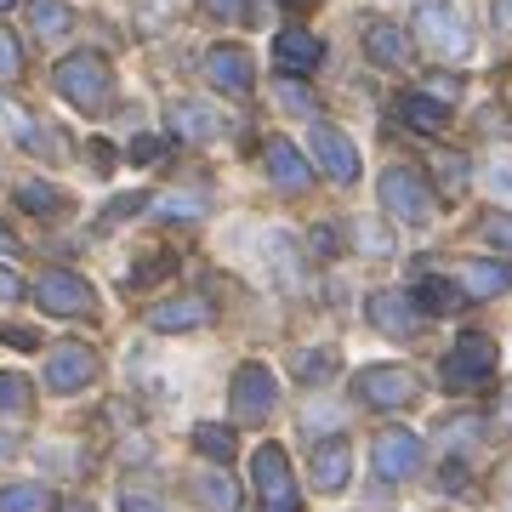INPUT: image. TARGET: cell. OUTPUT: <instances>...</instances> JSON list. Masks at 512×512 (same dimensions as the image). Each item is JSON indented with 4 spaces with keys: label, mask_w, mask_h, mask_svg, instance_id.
<instances>
[{
    "label": "cell",
    "mask_w": 512,
    "mask_h": 512,
    "mask_svg": "<svg viewBox=\"0 0 512 512\" xmlns=\"http://www.w3.org/2000/svg\"><path fill=\"white\" fill-rule=\"evenodd\" d=\"M52 86L63 97H69L74 109H86V114H103L109 109V92H114V74H109V57H97V52H74L57 63L52 74Z\"/></svg>",
    "instance_id": "6da1fadb"
},
{
    "label": "cell",
    "mask_w": 512,
    "mask_h": 512,
    "mask_svg": "<svg viewBox=\"0 0 512 512\" xmlns=\"http://www.w3.org/2000/svg\"><path fill=\"white\" fill-rule=\"evenodd\" d=\"M416 35L444 57V63H461V57L473 52V35H467V23L450 0H421L416 6Z\"/></svg>",
    "instance_id": "7a4b0ae2"
},
{
    "label": "cell",
    "mask_w": 512,
    "mask_h": 512,
    "mask_svg": "<svg viewBox=\"0 0 512 512\" xmlns=\"http://www.w3.org/2000/svg\"><path fill=\"white\" fill-rule=\"evenodd\" d=\"M35 302L52 319H86V313H97V291L80 274H69V268H46L35 285Z\"/></svg>",
    "instance_id": "3957f363"
},
{
    "label": "cell",
    "mask_w": 512,
    "mask_h": 512,
    "mask_svg": "<svg viewBox=\"0 0 512 512\" xmlns=\"http://www.w3.org/2000/svg\"><path fill=\"white\" fill-rule=\"evenodd\" d=\"M353 399L376 404V410H404V404L416 399V376L404 365H370L353 376Z\"/></svg>",
    "instance_id": "277c9868"
},
{
    "label": "cell",
    "mask_w": 512,
    "mask_h": 512,
    "mask_svg": "<svg viewBox=\"0 0 512 512\" xmlns=\"http://www.w3.org/2000/svg\"><path fill=\"white\" fill-rule=\"evenodd\" d=\"M251 478H256V495L268 501V512H296V478L279 444H262L251 456Z\"/></svg>",
    "instance_id": "5b68a950"
},
{
    "label": "cell",
    "mask_w": 512,
    "mask_h": 512,
    "mask_svg": "<svg viewBox=\"0 0 512 512\" xmlns=\"http://www.w3.org/2000/svg\"><path fill=\"white\" fill-rule=\"evenodd\" d=\"M495 376V342L490 336H478V330H467L456 348H450V359H444V387H478Z\"/></svg>",
    "instance_id": "8992f818"
},
{
    "label": "cell",
    "mask_w": 512,
    "mask_h": 512,
    "mask_svg": "<svg viewBox=\"0 0 512 512\" xmlns=\"http://www.w3.org/2000/svg\"><path fill=\"white\" fill-rule=\"evenodd\" d=\"M228 399H234V416L239 421H268V416H274V404H279L274 370H268V365H239Z\"/></svg>",
    "instance_id": "52a82bcc"
},
{
    "label": "cell",
    "mask_w": 512,
    "mask_h": 512,
    "mask_svg": "<svg viewBox=\"0 0 512 512\" xmlns=\"http://www.w3.org/2000/svg\"><path fill=\"white\" fill-rule=\"evenodd\" d=\"M382 205H387V217H399V222H427V211H433L427 183H421L410 165H393L382 177Z\"/></svg>",
    "instance_id": "ba28073f"
},
{
    "label": "cell",
    "mask_w": 512,
    "mask_h": 512,
    "mask_svg": "<svg viewBox=\"0 0 512 512\" xmlns=\"http://www.w3.org/2000/svg\"><path fill=\"white\" fill-rule=\"evenodd\" d=\"M313 154L330 171V183H359V148L348 143V131H336L330 120H313Z\"/></svg>",
    "instance_id": "9c48e42d"
},
{
    "label": "cell",
    "mask_w": 512,
    "mask_h": 512,
    "mask_svg": "<svg viewBox=\"0 0 512 512\" xmlns=\"http://www.w3.org/2000/svg\"><path fill=\"white\" fill-rule=\"evenodd\" d=\"M97 376V353L86 342H57L52 359H46V387L52 393H74V387H86Z\"/></svg>",
    "instance_id": "30bf717a"
},
{
    "label": "cell",
    "mask_w": 512,
    "mask_h": 512,
    "mask_svg": "<svg viewBox=\"0 0 512 512\" xmlns=\"http://www.w3.org/2000/svg\"><path fill=\"white\" fill-rule=\"evenodd\" d=\"M205 80H211L217 92H228V97H245L251 80H256L251 52H245V46H211V52H205Z\"/></svg>",
    "instance_id": "8fae6325"
},
{
    "label": "cell",
    "mask_w": 512,
    "mask_h": 512,
    "mask_svg": "<svg viewBox=\"0 0 512 512\" xmlns=\"http://www.w3.org/2000/svg\"><path fill=\"white\" fill-rule=\"evenodd\" d=\"M421 467V439L410 427H387L376 439V473L382 478H410Z\"/></svg>",
    "instance_id": "7c38bea8"
},
{
    "label": "cell",
    "mask_w": 512,
    "mask_h": 512,
    "mask_svg": "<svg viewBox=\"0 0 512 512\" xmlns=\"http://www.w3.org/2000/svg\"><path fill=\"white\" fill-rule=\"evenodd\" d=\"M421 302L404 291H376L370 296V319H376V330H387V336H410V330L421 325Z\"/></svg>",
    "instance_id": "4fadbf2b"
},
{
    "label": "cell",
    "mask_w": 512,
    "mask_h": 512,
    "mask_svg": "<svg viewBox=\"0 0 512 512\" xmlns=\"http://www.w3.org/2000/svg\"><path fill=\"white\" fill-rule=\"evenodd\" d=\"M171 131H177L183 143H211V137H222L228 126H222V109L183 97V103H171Z\"/></svg>",
    "instance_id": "5bb4252c"
},
{
    "label": "cell",
    "mask_w": 512,
    "mask_h": 512,
    "mask_svg": "<svg viewBox=\"0 0 512 512\" xmlns=\"http://www.w3.org/2000/svg\"><path fill=\"white\" fill-rule=\"evenodd\" d=\"M365 52H370V63H382V69H404V63H410V35H404L399 23L376 18V23H365Z\"/></svg>",
    "instance_id": "9a60e30c"
},
{
    "label": "cell",
    "mask_w": 512,
    "mask_h": 512,
    "mask_svg": "<svg viewBox=\"0 0 512 512\" xmlns=\"http://www.w3.org/2000/svg\"><path fill=\"white\" fill-rule=\"evenodd\" d=\"M262 160H268V177H274L279 188H308L313 183V165L302 160V154H296V143H285V137H268Z\"/></svg>",
    "instance_id": "2e32d148"
},
{
    "label": "cell",
    "mask_w": 512,
    "mask_h": 512,
    "mask_svg": "<svg viewBox=\"0 0 512 512\" xmlns=\"http://www.w3.org/2000/svg\"><path fill=\"white\" fill-rule=\"evenodd\" d=\"M353 473V450L348 439H325L313 450V490H342Z\"/></svg>",
    "instance_id": "e0dca14e"
},
{
    "label": "cell",
    "mask_w": 512,
    "mask_h": 512,
    "mask_svg": "<svg viewBox=\"0 0 512 512\" xmlns=\"http://www.w3.org/2000/svg\"><path fill=\"white\" fill-rule=\"evenodd\" d=\"M205 319H211V302L205 296H177V302H160V308L148 313L154 330H200Z\"/></svg>",
    "instance_id": "ac0fdd59"
},
{
    "label": "cell",
    "mask_w": 512,
    "mask_h": 512,
    "mask_svg": "<svg viewBox=\"0 0 512 512\" xmlns=\"http://www.w3.org/2000/svg\"><path fill=\"white\" fill-rule=\"evenodd\" d=\"M274 57H279V69H291V74H302V69H313V63H319V40L308 35V29H279V40H274Z\"/></svg>",
    "instance_id": "d6986e66"
},
{
    "label": "cell",
    "mask_w": 512,
    "mask_h": 512,
    "mask_svg": "<svg viewBox=\"0 0 512 512\" xmlns=\"http://www.w3.org/2000/svg\"><path fill=\"white\" fill-rule=\"evenodd\" d=\"M507 285H512L507 262H461V291L478 296V302H484V296H501Z\"/></svg>",
    "instance_id": "ffe728a7"
},
{
    "label": "cell",
    "mask_w": 512,
    "mask_h": 512,
    "mask_svg": "<svg viewBox=\"0 0 512 512\" xmlns=\"http://www.w3.org/2000/svg\"><path fill=\"white\" fill-rule=\"evenodd\" d=\"M29 23H35V35L57 40V35H69L74 29V12L63 6V0H35V6H29Z\"/></svg>",
    "instance_id": "44dd1931"
},
{
    "label": "cell",
    "mask_w": 512,
    "mask_h": 512,
    "mask_svg": "<svg viewBox=\"0 0 512 512\" xmlns=\"http://www.w3.org/2000/svg\"><path fill=\"white\" fill-rule=\"evenodd\" d=\"M0 512H52V490L46 484H6L0 490Z\"/></svg>",
    "instance_id": "7402d4cb"
},
{
    "label": "cell",
    "mask_w": 512,
    "mask_h": 512,
    "mask_svg": "<svg viewBox=\"0 0 512 512\" xmlns=\"http://www.w3.org/2000/svg\"><path fill=\"white\" fill-rule=\"evenodd\" d=\"M404 120L416 131H444L450 126V103H439V97H404Z\"/></svg>",
    "instance_id": "603a6c76"
},
{
    "label": "cell",
    "mask_w": 512,
    "mask_h": 512,
    "mask_svg": "<svg viewBox=\"0 0 512 512\" xmlns=\"http://www.w3.org/2000/svg\"><path fill=\"white\" fill-rule=\"evenodd\" d=\"M18 205H23V211H40V217H57V211H63L69 200H63L52 183H40V177H35V183H23V188H18Z\"/></svg>",
    "instance_id": "cb8c5ba5"
},
{
    "label": "cell",
    "mask_w": 512,
    "mask_h": 512,
    "mask_svg": "<svg viewBox=\"0 0 512 512\" xmlns=\"http://www.w3.org/2000/svg\"><path fill=\"white\" fill-rule=\"evenodd\" d=\"M194 444H200V456H211V461H228V456H234V427H217V421H200V427H194Z\"/></svg>",
    "instance_id": "d4e9b609"
},
{
    "label": "cell",
    "mask_w": 512,
    "mask_h": 512,
    "mask_svg": "<svg viewBox=\"0 0 512 512\" xmlns=\"http://www.w3.org/2000/svg\"><path fill=\"white\" fill-rule=\"evenodd\" d=\"M200 501H205L211 512H234V507H239L234 478H228V473H205V478H200Z\"/></svg>",
    "instance_id": "484cf974"
},
{
    "label": "cell",
    "mask_w": 512,
    "mask_h": 512,
    "mask_svg": "<svg viewBox=\"0 0 512 512\" xmlns=\"http://www.w3.org/2000/svg\"><path fill=\"white\" fill-rule=\"evenodd\" d=\"M461 296H467V291H456V285H444V279H427V285L416 291V302H421L427 313H450V308L461 302Z\"/></svg>",
    "instance_id": "4316f807"
},
{
    "label": "cell",
    "mask_w": 512,
    "mask_h": 512,
    "mask_svg": "<svg viewBox=\"0 0 512 512\" xmlns=\"http://www.w3.org/2000/svg\"><path fill=\"white\" fill-rule=\"evenodd\" d=\"M171 262H177V256H171V251H154V256H148V262H137V268H131V274H126V291H143V285H154V279H160L165 268H171Z\"/></svg>",
    "instance_id": "83f0119b"
},
{
    "label": "cell",
    "mask_w": 512,
    "mask_h": 512,
    "mask_svg": "<svg viewBox=\"0 0 512 512\" xmlns=\"http://www.w3.org/2000/svg\"><path fill=\"white\" fill-rule=\"evenodd\" d=\"M330 370H336V353H330V348L296 353V376H302V382H325Z\"/></svg>",
    "instance_id": "f1b7e54d"
},
{
    "label": "cell",
    "mask_w": 512,
    "mask_h": 512,
    "mask_svg": "<svg viewBox=\"0 0 512 512\" xmlns=\"http://www.w3.org/2000/svg\"><path fill=\"white\" fill-rule=\"evenodd\" d=\"M23 404H29V382L12 376V370H0V416H12V410H23Z\"/></svg>",
    "instance_id": "f546056e"
},
{
    "label": "cell",
    "mask_w": 512,
    "mask_h": 512,
    "mask_svg": "<svg viewBox=\"0 0 512 512\" xmlns=\"http://www.w3.org/2000/svg\"><path fill=\"white\" fill-rule=\"evenodd\" d=\"M433 171H439V188H450V194H461V188H467V160H461V154H439V160H433Z\"/></svg>",
    "instance_id": "4dcf8cb0"
},
{
    "label": "cell",
    "mask_w": 512,
    "mask_h": 512,
    "mask_svg": "<svg viewBox=\"0 0 512 512\" xmlns=\"http://www.w3.org/2000/svg\"><path fill=\"white\" fill-rule=\"evenodd\" d=\"M23 69V52H18V35L12 29H0V80H12Z\"/></svg>",
    "instance_id": "1f68e13d"
},
{
    "label": "cell",
    "mask_w": 512,
    "mask_h": 512,
    "mask_svg": "<svg viewBox=\"0 0 512 512\" xmlns=\"http://www.w3.org/2000/svg\"><path fill=\"white\" fill-rule=\"evenodd\" d=\"M160 211H165V217H200V211H205V194H171Z\"/></svg>",
    "instance_id": "d6a6232c"
},
{
    "label": "cell",
    "mask_w": 512,
    "mask_h": 512,
    "mask_svg": "<svg viewBox=\"0 0 512 512\" xmlns=\"http://www.w3.org/2000/svg\"><path fill=\"white\" fill-rule=\"evenodd\" d=\"M484 239H490V245H501V251H512V217L490 211V217H484Z\"/></svg>",
    "instance_id": "836d02e7"
},
{
    "label": "cell",
    "mask_w": 512,
    "mask_h": 512,
    "mask_svg": "<svg viewBox=\"0 0 512 512\" xmlns=\"http://www.w3.org/2000/svg\"><path fill=\"white\" fill-rule=\"evenodd\" d=\"M490 188L495 194H512V154H495L490 160Z\"/></svg>",
    "instance_id": "e575fe53"
},
{
    "label": "cell",
    "mask_w": 512,
    "mask_h": 512,
    "mask_svg": "<svg viewBox=\"0 0 512 512\" xmlns=\"http://www.w3.org/2000/svg\"><path fill=\"white\" fill-rule=\"evenodd\" d=\"M143 205H148V194H120V200L103 211V222H120V217H131V211H143Z\"/></svg>",
    "instance_id": "d590c367"
},
{
    "label": "cell",
    "mask_w": 512,
    "mask_h": 512,
    "mask_svg": "<svg viewBox=\"0 0 512 512\" xmlns=\"http://www.w3.org/2000/svg\"><path fill=\"white\" fill-rule=\"evenodd\" d=\"M120 512H165V507L154 501V495H143V490H126L120 495Z\"/></svg>",
    "instance_id": "8d00e7d4"
},
{
    "label": "cell",
    "mask_w": 512,
    "mask_h": 512,
    "mask_svg": "<svg viewBox=\"0 0 512 512\" xmlns=\"http://www.w3.org/2000/svg\"><path fill=\"white\" fill-rule=\"evenodd\" d=\"M279 92H285V109H296V114H313V97L302 92V86H296V80H285V86H279Z\"/></svg>",
    "instance_id": "74e56055"
},
{
    "label": "cell",
    "mask_w": 512,
    "mask_h": 512,
    "mask_svg": "<svg viewBox=\"0 0 512 512\" xmlns=\"http://www.w3.org/2000/svg\"><path fill=\"white\" fill-rule=\"evenodd\" d=\"M18 296H23V279L12 268H0V302H18Z\"/></svg>",
    "instance_id": "f35d334b"
},
{
    "label": "cell",
    "mask_w": 512,
    "mask_h": 512,
    "mask_svg": "<svg viewBox=\"0 0 512 512\" xmlns=\"http://www.w3.org/2000/svg\"><path fill=\"white\" fill-rule=\"evenodd\" d=\"M359 228H365V234H359V245L382 256V251H387V234H376V222H359Z\"/></svg>",
    "instance_id": "ab89813d"
},
{
    "label": "cell",
    "mask_w": 512,
    "mask_h": 512,
    "mask_svg": "<svg viewBox=\"0 0 512 512\" xmlns=\"http://www.w3.org/2000/svg\"><path fill=\"white\" fill-rule=\"evenodd\" d=\"M217 18H245V0H205Z\"/></svg>",
    "instance_id": "60d3db41"
},
{
    "label": "cell",
    "mask_w": 512,
    "mask_h": 512,
    "mask_svg": "<svg viewBox=\"0 0 512 512\" xmlns=\"http://www.w3.org/2000/svg\"><path fill=\"white\" fill-rule=\"evenodd\" d=\"M154 154H160V137H137L131 143V160H154Z\"/></svg>",
    "instance_id": "b9f144b4"
},
{
    "label": "cell",
    "mask_w": 512,
    "mask_h": 512,
    "mask_svg": "<svg viewBox=\"0 0 512 512\" xmlns=\"http://www.w3.org/2000/svg\"><path fill=\"white\" fill-rule=\"evenodd\" d=\"M495 23H501V29L512 35V0H495Z\"/></svg>",
    "instance_id": "7bdbcfd3"
},
{
    "label": "cell",
    "mask_w": 512,
    "mask_h": 512,
    "mask_svg": "<svg viewBox=\"0 0 512 512\" xmlns=\"http://www.w3.org/2000/svg\"><path fill=\"white\" fill-rule=\"evenodd\" d=\"M12 450H18V439H12V433H0V461L12 456Z\"/></svg>",
    "instance_id": "ee69618b"
},
{
    "label": "cell",
    "mask_w": 512,
    "mask_h": 512,
    "mask_svg": "<svg viewBox=\"0 0 512 512\" xmlns=\"http://www.w3.org/2000/svg\"><path fill=\"white\" fill-rule=\"evenodd\" d=\"M12 251H18V239H12L6 228H0V256H12Z\"/></svg>",
    "instance_id": "f6af8a7d"
},
{
    "label": "cell",
    "mask_w": 512,
    "mask_h": 512,
    "mask_svg": "<svg viewBox=\"0 0 512 512\" xmlns=\"http://www.w3.org/2000/svg\"><path fill=\"white\" fill-rule=\"evenodd\" d=\"M63 512H97V507H92V501H69Z\"/></svg>",
    "instance_id": "bcb514c9"
},
{
    "label": "cell",
    "mask_w": 512,
    "mask_h": 512,
    "mask_svg": "<svg viewBox=\"0 0 512 512\" xmlns=\"http://www.w3.org/2000/svg\"><path fill=\"white\" fill-rule=\"evenodd\" d=\"M6 6H18V0H0V12H6Z\"/></svg>",
    "instance_id": "7dc6e473"
},
{
    "label": "cell",
    "mask_w": 512,
    "mask_h": 512,
    "mask_svg": "<svg viewBox=\"0 0 512 512\" xmlns=\"http://www.w3.org/2000/svg\"><path fill=\"white\" fill-rule=\"evenodd\" d=\"M291 6H308V0H291Z\"/></svg>",
    "instance_id": "c3c4849f"
},
{
    "label": "cell",
    "mask_w": 512,
    "mask_h": 512,
    "mask_svg": "<svg viewBox=\"0 0 512 512\" xmlns=\"http://www.w3.org/2000/svg\"><path fill=\"white\" fill-rule=\"evenodd\" d=\"M507 484H512V478H507Z\"/></svg>",
    "instance_id": "681fc988"
}]
</instances>
